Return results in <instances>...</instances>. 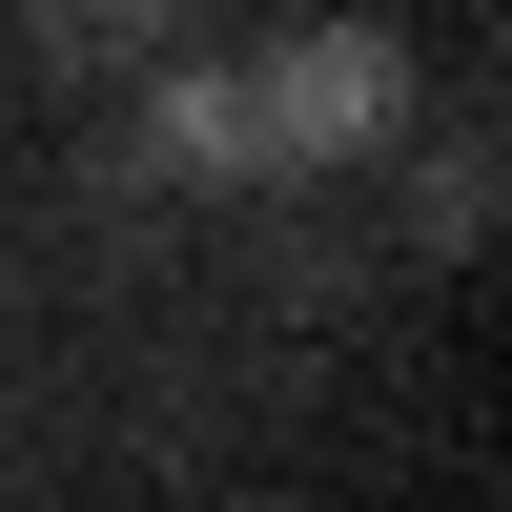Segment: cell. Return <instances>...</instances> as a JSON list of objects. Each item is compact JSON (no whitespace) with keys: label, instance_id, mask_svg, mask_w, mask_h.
<instances>
[{"label":"cell","instance_id":"6da1fadb","mask_svg":"<svg viewBox=\"0 0 512 512\" xmlns=\"http://www.w3.org/2000/svg\"><path fill=\"white\" fill-rule=\"evenodd\" d=\"M246 123H267V164H369V144L410 123V41H390V21L267 41V62H246Z\"/></svg>","mask_w":512,"mask_h":512},{"label":"cell","instance_id":"7a4b0ae2","mask_svg":"<svg viewBox=\"0 0 512 512\" xmlns=\"http://www.w3.org/2000/svg\"><path fill=\"white\" fill-rule=\"evenodd\" d=\"M144 164H164V185H267V123H246V82L164 62V123H144Z\"/></svg>","mask_w":512,"mask_h":512}]
</instances>
